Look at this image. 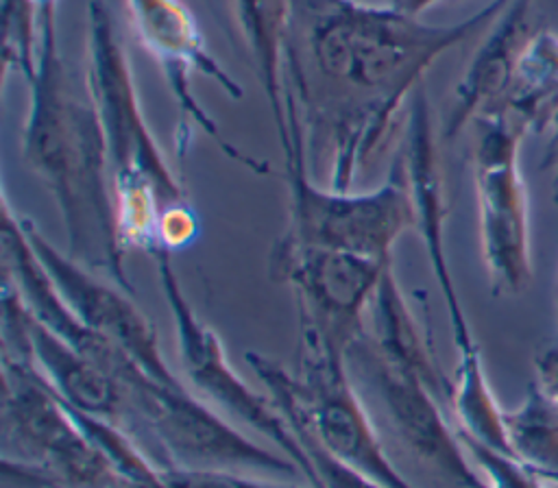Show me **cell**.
<instances>
[{
    "mask_svg": "<svg viewBox=\"0 0 558 488\" xmlns=\"http://www.w3.org/2000/svg\"><path fill=\"white\" fill-rule=\"evenodd\" d=\"M510 0H490L451 24H432L366 0H290L286 91L303 124L329 144V187L349 190L379 152L427 70L486 33Z\"/></svg>",
    "mask_w": 558,
    "mask_h": 488,
    "instance_id": "obj_1",
    "label": "cell"
},
{
    "mask_svg": "<svg viewBox=\"0 0 558 488\" xmlns=\"http://www.w3.org/2000/svg\"><path fill=\"white\" fill-rule=\"evenodd\" d=\"M26 85L22 157L59 209L68 255L135 294L116 229L105 135L87 89H76L61 54L57 13L41 20L39 54Z\"/></svg>",
    "mask_w": 558,
    "mask_h": 488,
    "instance_id": "obj_2",
    "label": "cell"
},
{
    "mask_svg": "<svg viewBox=\"0 0 558 488\" xmlns=\"http://www.w3.org/2000/svg\"><path fill=\"white\" fill-rule=\"evenodd\" d=\"M288 100V137L281 142L288 222L279 237L379 261L392 259L397 240L416 224L401 157L392 161L388 179L375 190L320 187L310 176L307 137L299 105L294 98Z\"/></svg>",
    "mask_w": 558,
    "mask_h": 488,
    "instance_id": "obj_3",
    "label": "cell"
},
{
    "mask_svg": "<svg viewBox=\"0 0 558 488\" xmlns=\"http://www.w3.org/2000/svg\"><path fill=\"white\" fill-rule=\"evenodd\" d=\"M4 481L26 488H135L87 440L31 362L2 353Z\"/></svg>",
    "mask_w": 558,
    "mask_h": 488,
    "instance_id": "obj_4",
    "label": "cell"
},
{
    "mask_svg": "<svg viewBox=\"0 0 558 488\" xmlns=\"http://www.w3.org/2000/svg\"><path fill=\"white\" fill-rule=\"evenodd\" d=\"M246 364L279 410L294 412L333 457L384 488H416L392 464L368 407L355 390L347 357L296 351V373L248 351Z\"/></svg>",
    "mask_w": 558,
    "mask_h": 488,
    "instance_id": "obj_5",
    "label": "cell"
},
{
    "mask_svg": "<svg viewBox=\"0 0 558 488\" xmlns=\"http://www.w3.org/2000/svg\"><path fill=\"white\" fill-rule=\"evenodd\" d=\"M83 83L105 135L111 196L118 192H150L159 198L161 211L187 203L190 198L144 115L116 20L100 0L87 4Z\"/></svg>",
    "mask_w": 558,
    "mask_h": 488,
    "instance_id": "obj_6",
    "label": "cell"
},
{
    "mask_svg": "<svg viewBox=\"0 0 558 488\" xmlns=\"http://www.w3.org/2000/svg\"><path fill=\"white\" fill-rule=\"evenodd\" d=\"M126 431L159 468L262 471L296 475L301 468L238 431L187 386L144 379L126 390Z\"/></svg>",
    "mask_w": 558,
    "mask_h": 488,
    "instance_id": "obj_7",
    "label": "cell"
},
{
    "mask_svg": "<svg viewBox=\"0 0 558 488\" xmlns=\"http://www.w3.org/2000/svg\"><path fill=\"white\" fill-rule=\"evenodd\" d=\"M473 129L471 168L482 261L495 296H519L534 277L530 205L519 168L525 129L504 111L475 120Z\"/></svg>",
    "mask_w": 558,
    "mask_h": 488,
    "instance_id": "obj_8",
    "label": "cell"
},
{
    "mask_svg": "<svg viewBox=\"0 0 558 488\" xmlns=\"http://www.w3.org/2000/svg\"><path fill=\"white\" fill-rule=\"evenodd\" d=\"M390 261L279 237L272 244L268 268L270 277L294 294L299 351L347 357L349 346L366 331L368 305Z\"/></svg>",
    "mask_w": 558,
    "mask_h": 488,
    "instance_id": "obj_9",
    "label": "cell"
},
{
    "mask_svg": "<svg viewBox=\"0 0 558 488\" xmlns=\"http://www.w3.org/2000/svg\"><path fill=\"white\" fill-rule=\"evenodd\" d=\"M150 257L155 261L163 301L174 322L179 364L185 375L187 388L194 390L203 401L222 410L227 416L275 442L281 453H286L301 468L310 486L318 488L316 473L301 442L296 440L270 396L257 392L240 377V373L231 366L216 329L198 318L172 266V253L157 251Z\"/></svg>",
    "mask_w": 558,
    "mask_h": 488,
    "instance_id": "obj_10",
    "label": "cell"
},
{
    "mask_svg": "<svg viewBox=\"0 0 558 488\" xmlns=\"http://www.w3.org/2000/svg\"><path fill=\"white\" fill-rule=\"evenodd\" d=\"M131 28L142 48L159 65L161 76L170 89V96L179 109V124L174 131V144L181 159H185L194 131L205 133L214 144L235 163L268 174V163L242 152L229 139L222 137L216 120L205 111L194 94L192 81L196 74L211 78L229 98L240 100L244 87L218 63V59L205 46L203 33L194 13L183 0H124Z\"/></svg>",
    "mask_w": 558,
    "mask_h": 488,
    "instance_id": "obj_11",
    "label": "cell"
},
{
    "mask_svg": "<svg viewBox=\"0 0 558 488\" xmlns=\"http://www.w3.org/2000/svg\"><path fill=\"white\" fill-rule=\"evenodd\" d=\"M347 370L360 396L373 401L414 457L458 488H488L440 399L423 381L386 362L368 342L366 331L349 346Z\"/></svg>",
    "mask_w": 558,
    "mask_h": 488,
    "instance_id": "obj_12",
    "label": "cell"
},
{
    "mask_svg": "<svg viewBox=\"0 0 558 488\" xmlns=\"http://www.w3.org/2000/svg\"><path fill=\"white\" fill-rule=\"evenodd\" d=\"M17 220L61 298L87 327L120 346L153 379L166 386H187L170 370L161 355L157 331L135 305L131 292L98 279L96 272L61 253L28 216L17 213Z\"/></svg>",
    "mask_w": 558,
    "mask_h": 488,
    "instance_id": "obj_13",
    "label": "cell"
},
{
    "mask_svg": "<svg viewBox=\"0 0 558 488\" xmlns=\"http://www.w3.org/2000/svg\"><path fill=\"white\" fill-rule=\"evenodd\" d=\"M399 157H401L405 183L410 190V198L414 205V218H416L414 229L423 240L432 272L438 281V288L449 314L456 349L473 346L477 342L473 338L471 325L460 303L449 257H447V246H445V224L449 216V205L445 194V176H442V163L438 155L432 109L423 87H418L410 100V111L405 122V142Z\"/></svg>",
    "mask_w": 558,
    "mask_h": 488,
    "instance_id": "obj_14",
    "label": "cell"
},
{
    "mask_svg": "<svg viewBox=\"0 0 558 488\" xmlns=\"http://www.w3.org/2000/svg\"><path fill=\"white\" fill-rule=\"evenodd\" d=\"M534 0H510L486 28L460 81L451 91L440 137H458L475 120L499 113L514 81L517 63L536 28H532Z\"/></svg>",
    "mask_w": 558,
    "mask_h": 488,
    "instance_id": "obj_15",
    "label": "cell"
},
{
    "mask_svg": "<svg viewBox=\"0 0 558 488\" xmlns=\"http://www.w3.org/2000/svg\"><path fill=\"white\" fill-rule=\"evenodd\" d=\"M28 351L37 373L68 407L126 427V390L105 368L41 325L31 309Z\"/></svg>",
    "mask_w": 558,
    "mask_h": 488,
    "instance_id": "obj_16",
    "label": "cell"
},
{
    "mask_svg": "<svg viewBox=\"0 0 558 488\" xmlns=\"http://www.w3.org/2000/svg\"><path fill=\"white\" fill-rule=\"evenodd\" d=\"M366 318V338L375 351L392 366L423 381L449 407L451 379L440 368L432 342L399 285L392 261L379 277Z\"/></svg>",
    "mask_w": 558,
    "mask_h": 488,
    "instance_id": "obj_17",
    "label": "cell"
},
{
    "mask_svg": "<svg viewBox=\"0 0 558 488\" xmlns=\"http://www.w3.org/2000/svg\"><path fill=\"white\" fill-rule=\"evenodd\" d=\"M257 81L266 94L279 144L288 137L286 48L290 35V0H229Z\"/></svg>",
    "mask_w": 558,
    "mask_h": 488,
    "instance_id": "obj_18",
    "label": "cell"
},
{
    "mask_svg": "<svg viewBox=\"0 0 558 488\" xmlns=\"http://www.w3.org/2000/svg\"><path fill=\"white\" fill-rule=\"evenodd\" d=\"M504 113L525 133H543L558 111V33L536 28L517 63Z\"/></svg>",
    "mask_w": 558,
    "mask_h": 488,
    "instance_id": "obj_19",
    "label": "cell"
},
{
    "mask_svg": "<svg viewBox=\"0 0 558 488\" xmlns=\"http://www.w3.org/2000/svg\"><path fill=\"white\" fill-rule=\"evenodd\" d=\"M451 416L456 427L473 440L510 453L501 405L490 388L482 351L477 344L458 351V366L451 379Z\"/></svg>",
    "mask_w": 558,
    "mask_h": 488,
    "instance_id": "obj_20",
    "label": "cell"
},
{
    "mask_svg": "<svg viewBox=\"0 0 558 488\" xmlns=\"http://www.w3.org/2000/svg\"><path fill=\"white\" fill-rule=\"evenodd\" d=\"M504 420L512 455L538 473L547 488H558V412L532 381L523 401L506 410Z\"/></svg>",
    "mask_w": 558,
    "mask_h": 488,
    "instance_id": "obj_21",
    "label": "cell"
},
{
    "mask_svg": "<svg viewBox=\"0 0 558 488\" xmlns=\"http://www.w3.org/2000/svg\"><path fill=\"white\" fill-rule=\"evenodd\" d=\"M41 41V11L35 0H2V78L11 70L33 74Z\"/></svg>",
    "mask_w": 558,
    "mask_h": 488,
    "instance_id": "obj_22",
    "label": "cell"
},
{
    "mask_svg": "<svg viewBox=\"0 0 558 488\" xmlns=\"http://www.w3.org/2000/svg\"><path fill=\"white\" fill-rule=\"evenodd\" d=\"M279 410V407H277ZM279 414L286 418L288 427L301 442L314 473L318 479V488H384L375 484L373 479L364 477L355 468L347 466L338 457H333L325 447L318 444V440L312 436V431L305 427V423L290 410H279Z\"/></svg>",
    "mask_w": 558,
    "mask_h": 488,
    "instance_id": "obj_23",
    "label": "cell"
},
{
    "mask_svg": "<svg viewBox=\"0 0 558 488\" xmlns=\"http://www.w3.org/2000/svg\"><path fill=\"white\" fill-rule=\"evenodd\" d=\"M458 436H460L469 457L477 466L480 475L488 484V488H547V484L541 479V475L534 473L519 457L497 451L493 447H486V444L473 440L471 436L462 434L460 429H458Z\"/></svg>",
    "mask_w": 558,
    "mask_h": 488,
    "instance_id": "obj_24",
    "label": "cell"
},
{
    "mask_svg": "<svg viewBox=\"0 0 558 488\" xmlns=\"http://www.w3.org/2000/svg\"><path fill=\"white\" fill-rule=\"evenodd\" d=\"M166 488H296L255 479L240 471H194V468H161Z\"/></svg>",
    "mask_w": 558,
    "mask_h": 488,
    "instance_id": "obj_25",
    "label": "cell"
},
{
    "mask_svg": "<svg viewBox=\"0 0 558 488\" xmlns=\"http://www.w3.org/2000/svg\"><path fill=\"white\" fill-rule=\"evenodd\" d=\"M198 233H201V220L196 216L194 205L190 200L181 205H172L159 213L157 251L174 253V251L187 248L190 244L196 242Z\"/></svg>",
    "mask_w": 558,
    "mask_h": 488,
    "instance_id": "obj_26",
    "label": "cell"
},
{
    "mask_svg": "<svg viewBox=\"0 0 558 488\" xmlns=\"http://www.w3.org/2000/svg\"><path fill=\"white\" fill-rule=\"evenodd\" d=\"M532 383L545 396V401L558 412V342L541 349L534 355Z\"/></svg>",
    "mask_w": 558,
    "mask_h": 488,
    "instance_id": "obj_27",
    "label": "cell"
},
{
    "mask_svg": "<svg viewBox=\"0 0 558 488\" xmlns=\"http://www.w3.org/2000/svg\"><path fill=\"white\" fill-rule=\"evenodd\" d=\"M547 144H545V152H543V172L547 174V183H549V194L551 200L558 205V111L556 115L549 120L547 124Z\"/></svg>",
    "mask_w": 558,
    "mask_h": 488,
    "instance_id": "obj_28",
    "label": "cell"
},
{
    "mask_svg": "<svg viewBox=\"0 0 558 488\" xmlns=\"http://www.w3.org/2000/svg\"><path fill=\"white\" fill-rule=\"evenodd\" d=\"M438 2H442V0H388L390 7H395V9L403 11V13L416 15V17H421L425 11H429Z\"/></svg>",
    "mask_w": 558,
    "mask_h": 488,
    "instance_id": "obj_29",
    "label": "cell"
},
{
    "mask_svg": "<svg viewBox=\"0 0 558 488\" xmlns=\"http://www.w3.org/2000/svg\"><path fill=\"white\" fill-rule=\"evenodd\" d=\"M35 2H37L39 11H41V20H44L46 15L57 13V0H35Z\"/></svg>",
    "mask_w": 558,
    "mask_h": 488,
    "instance_id": "obj_30",
    "label": "cell"
}]
</instances>
